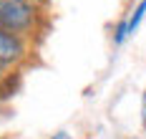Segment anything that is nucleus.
Returning <instances> with one entry per match:
<instances>
[{
    "mask_svg": "<svg viewBox=\"0 0 146 139\" xmlns=\"http://www.w3.org/2000/svg\"><path fill=\"white\" fill-rule=\"evenodd\" d=\"M141 126L146 129V91L141 94Z\"/></svg>",
    "mask_w": 146,
    "mask_h": 139,
    "instance_id": "obj_4",
    "label": "nucleus"
},
{
    "mask_svg": "<svg viewBox=\"0 0 146 139\" xmlns=\"http://www.w3.org/2000/svg\"><path fill=\"white\" fill-rule=\"evenodd\" d=\"M28 3H30V0H28Z\"/></svg>",
    "mask_w": 146,
    "mask_h": 139,
    "instance_id": "obj_7",
    "label": "nucleus"
},
{
    "mask_svg": "<svg viewBox=\"0 0 146 139\" xmlns=\"http://www.w3.org/2000/svg\"><path fill=\"white\" fill-rule=\"evenodd\" d=\"M50 139H73V137L68 134V132H56V134H53Z\"/></svg>",
    "mask_w": 146,
    "mask_h": 139,
    "instance_id": "obj_5",
    "label": "nucleus"
},
{
    "mask_svg": "<svg viewBox=\"0 0 146 139\" xmlns=\"http://www.w3.org/2000/svg\"><path fill=\"white\" fill-rule=\"evenodd\" d=\"M35 8L28 0H0V31L8 35H20L33 28Z\"/></svg>",
    "mask_w": 146,
    "mask_h": 139,
    "instance_id": "obj_1",
    "label": "nucleus"
},
{
    "mask_svg": "<svg viewBox=\"0 0 146 139\" xmlns=\"http://www.w3.org/2000/svg\"><path fill=\"white\" fill-rule=\"evenodd\" d=\"M20 56H23V43H20V38L8 35V33L0 31V66L18 61Z\"/></svg>",
    "mask_w": 146,
    "mask_h": 139,
    "instance_id": "obj_3",
    "label": "nucleus"
},
{
    "mask_svg": "<svg viewBox=\"0 0 146 139\" xmlns=\"http://www.w3.org/2000/svg\"><path fill=\"white\" fill-rule=\"evenodd\" d=\"M0 68H3V66H0Z\"/></svg>",
    "mask_w": 146,
    "mask_h": 139,
    "instance_id": "obj_6",
    "label": "nucleus"
},
{
    "mask_svg": "<svg viewBox=\"0 0 146 139\" xmlns=\"http://www.w3.org/2000/svg\"><path fill=\"white\" fill-rule=\"evenodd\" d=\"M144 15H146V0H139V5L133 8V13L129 18H123V20L116 25V31H113V43L121 46L129 35H133V33L139 31V25H141Z\"/></svg>",
    "mask_w": 146,
    "mask_h": 139,
    "instance_id": "obj_2",
    "label": "nucleus"
}]
</instances>
